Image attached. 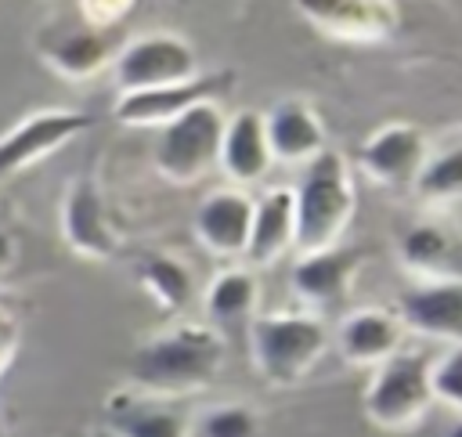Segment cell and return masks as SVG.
<instances>
[{
  "mask_svg": "<svg viewBox=\"0 0 462 437\" xmlns=\"http://www.w3.org/2000/svg\"><path fill=\"white\" fill-rule=\"evenodd\" d=\"M58 228H61V242L83 260H112L119 253V235L108 220L105 195L97 181L87 173L69 181L58 209Z\"/></svg>",
  "mask_w": 462,
  "mask_h": 437,
  "instance_id": "ba28073f",
  "label": "cell"
},
{
  "mask_svg": "<svg viewBox=\"0 0 462 437\" xmlns=\"http://www.w3.org/2000/svg\"><path fill=\"white\" fill-rule=\"evenodd\" d=\"M263 137L271 148V163H310L318 152H325V126L303 98L271 105V112L263 116Z\"/></svg>",
  "mask_w": 462,
  "mask_h": 437,
  "instance_id": "ac0fdd59",
  "label": "cell"
},
{
  "mask_svg": "<svg viewBox=\"0 0 462 437\" xmlns=\"http://www.w3.org/2000/svg\"><path fill=\"white\" fill-rule=\"evenodd\" d=\"M401 267L415 282L458 278V238L440 220H415L397 242Z\"/></svg>",
  "mask_w": 462,
  "mask_h": 437,
  "instance_id": "d6986e66",
  "label": "cell"
},
{
  "mask_svg": "<svg viewBox=\"0 0 462 437\" xmlns=\"http://www.w3.org/2000/svg\"><path fill=\"white\" fill-rule=\"evenodd\" d=\"M199 76V54L195 47L177 33H148L130 40L112 58V79L119 94L155 90L188 83Z\"/></svg>",
  "mask_w": 462,
  "mask_h": 437,
  "instance_id": "8992f818",
  "label": "cell"
},
{
  "mask_svg": "<svg viewBox=\"0 0 462 437\" xmlns=\"http://www.w3.org/2000/svg\"><path fill=\"white\" fill-rule=\"evenodd\" d=\"M224 134V112L217 101H202L170 119L155 141V170L170 184H195L217 170Z\"/></svg>",
  "mask_w": 462,
  "mask_h": 437,
  "instance_id": "5b68a950",
  "label": "cell"
},
{
  "mask_svg": "<svg viewBox=\"0 0 462 437\" xmlns=\"http://www.w3.org/2000/svg\"><path fill=\"white\" fill-rule=\"evenodd\" d=\"M361 264H365V253L357 246H332V249H321V253L296 256L292 293L300 296L307 314L321 318L325 311H336L350 296Z\"/></svg>",
  "mask_w": 462,
  "mask_h": 437,
  "instance_id": "7c38bea8",
  "label": "cell"
},
{
  "mask_svg": "<svg viewBox=\"0 0 462 437\" xmlns=\"http://www.w3.org/2000/svg\"><path fill=\"white\" fill-rule=\"evenodd\" d=\"M90 112L79 108H43L25 119H18L4 137H0V181L36 166L51 152L65 148L79 134L90 130Z\"/></svg>",
  "mask_w": 462,
  "mask_h": 437,
  "instance_id": "52a82bcc",
  "label": "cell"
},
{
  "mask_svg": "<svg viewBox=\"0 0 462 437\" xmlns=\"http://www.w3.org/2000/svg\"><path fill=\"white\" fill-rule=\"evenodd\" d=\"M430 350L401 347L372 368V379L361 394L365 419L383 433H408L433 408L430 394Z\"/></svg>",
  "mask_w": 462,
  "mask_h": 437,
  "instance_id": "277c9868",
  "label": "cell"
},
{
  "mask_svg": "<svg viewBox=\"0 0 462 437\" xmlns=\"http://www.w3.org/2000/svg\"><path fill=\"white\" fill-rule=\"evenodd\" d=\"M249 220H253V199L238 188H217L209 191L195 209V238L213 256H242L249 242Z\"/></svg>",
  "mask_w": 462,
  "mask_h": 437,
  "instance_id": "9a60e30c",
  "label": "cell"
},
{
  "mask_svg": "<svg viewBox=\"0 0 462 437\" xmlns=\"http://www.w3.org/2000/svg\"><path fill=\"white\" fill-rule=\"evenodd\" d=\"M336 347L343 361L357 368H375L379 361H386L404 347V325L386 307H357L343 314L336 329Z\"/></svg>",
  "mask_w": 462,
  "mask_h": 437,
  "instance_id": "2e32d148",
  "label": "cell"
},
{
  "mask_svg": "<svg viewBox=\"0 0 462 437\" xmlns=\"http://www.w3.org/2000/svg\"><path fill=\"white\" fill-rule=\"evenodd\" d=\"M79 7V22L97 29V33H112L123 18H130V11L137 7V0H76Z\"/></svg>",
  "mask_w": 462,
  "mask_h": 437,
  "instance_id": "4316f807",
  "label": "cell"
},
{
  "mask_svg": "<svg viewBox=\"0 0 462 437\" xmlns=\"http://www.w3.org/2000/svg\"><path fill=\"white\" fill-rule=\"evenodd\" d=\"M260 415L249 404H217L202 415V437H256Z\"/></svg>",
  "mask_w": 462,
  "mask_h": 437,
  "instance_id": "484cf974",
  "label": "cell"
},
{
  "mask_svg": "<svg viewBox=\"0 0 462 437\" xmlns=\"http://www.w3.org/2000/svg\"><path fill=\"white\" fill-rule=\"evenodd\" d=\"M231 87H235V72H202V76H195L188 83L137 90V94H119L112 116L123 126H166L180 112H188V108H195L202 101H217Z\"/></svg>",
  "mask_w": 462,
  "mask_h": 437,
  "instance_id": "30bf717a",
  "label": "cell"
},
{
  "mask_svg": "<svg viewBox=\"0 0 462 437\" xmlns=\"http://www.w3.org/2000/svg\"><path fill=\"white\" fill-rule=\"evenodd\" d=\"M296 11L328 40L383 43L401 29L397 0H292Z\"/></svg>",
  "mask_w": 462,
  "mask_h": 437,
  "instance_id": "9c48e42d",
  "label": "cell"
},
{
  "mask_svg": "<svg viewBox=\"0 0 462 437\" xmlns=\"http://www.w3.org/2000/svg\"><path fill=\"white\" fill-rule=\"evenodd\" d=\"M411 191L422 206H433V209L455 206L462 199V148L444 144L433 155H426V163L411 181Z\"/></svg>",
  "mask_w": 462,
  "mask_h": 437,
  "instance_id": "603a6c76",
  "label": "cell"
},
{
  "mask_svg": "<svg viewBox=\"0 0 462 437\" xmlns=\"http://www.w3.org/2000/svg\"><path fill=\"white\" fill-rule=\"evenodd\" d=\"M227 361V339L217 325L177 321L148 336L130 354V386L148 397H188L217 383Z\"/></svg>",
  "mask_w": 462,
  "mask_h": 437,
  "instance_id": "6da1fadb",
  "label": "cell"
},
{
  "mask_svg": "<svg viewBox=\"0 0 462 437\" xmlns=\"http://www.w3.org/2000/svg\"><path fill=\"white\" fill-rule=\"evenodd\" d=\"M332 332L325 318L307 311H278V314H253L249 318V358L256 376L267 386H296L303 383L314 365L325 358Z\"/></svg>",
  "mask_w": 462,
  "mask_h": 437,
  "instance_id": "3957f363",
  "label": "cell"
},
{
  "mask_svg": "<svg viewBox=\"0 0 462 437\" xmlns=\"http://www.w3.org/2000/svg\"><path fill=\"white\" fill-rule=\"evenodd\" d=\"M426 155L430 144L415 123H386L361 141L357 166L379 188H411Z\"/></svg>",
  "mask_w": 462,
  "mask_h": 437,
  "instance_id": "8fae6325",
  "label": "cell"
},
{
  "mask_svg": "<svg viewBox=\"0 0 462 437\" xmlns=\"http://www.w3.org/2000/svg\"><path fill=\"white\" fill-rule=\"evenodd\" d=\"M256 303H260V282L249 267H227L206 289V314L220 325L253 318Z\"/></svg>",
  "mask_w": 462,
  "mask_h": 437,
  "instance_id": "cb8c5ba5",
  "label": "cell"
},
{
  "mask_svg": "<svg viewBox=\"0 0 462 437\" xmlns=\"http://www.w3.org/2000/svg\"><path fill=\"white\" fill-rule=\"evenodd\" d=\"M404 332H419L426 339H437L444 347H455L462 339V278H437V282H415L397 311Z\"/></svg>",
  "mask_w": 462,
  "mask_h": 437,
  "instance_id": "5bb4252c",
  "label": "cell"
},
{
  "mask_svg": "<svg viewBox=\"0 0 462 437\" xmlns=\"http://www.w3.org/2000/svg\"><path fill=\"white\" fill-rule=\"evenodd\" d=\"M430 394H433V404L440 401L451 412L462 408V350H458V343L444 347V354L430 358Z\"/></svg>",
  "mask_w": 462,
  "mask_h": 437,
  "instance_id": "d4e9b609",
  "label": "cell"
},
{
  "mask_svg": "<svg viewBox=\"0 0 462 437\" xmlns=\"http://www.w3.org/2000/svg\"><path fill=\"white\" fill-rule=\"evenodd\" d=\"M14 264H18V238L7 224H0V282L14 271Z\"/></svg>",
  "mask_w": 462,
  "mask_h": 437,
  "instance_id": "f1b7e54d",
  "label": "cell"
},
{
  "mask_svg": "<svg viewBox=\"0 0 462 437\" xmlns=\"http://www.w3.org/2000/svg\"><path fill=\"white\" fill-rule=\"evenodd\" d=\"M292 249V188H267L253 199L245 260L249 267H271Z\"/></svg>",
  "mask_w": 462,
  "mask_h": 437,
  "instance_id": "ffe728a7",
  "label": "cell"
},
{
  "mask_svg": "<svg viewBox=\"0 0 462 437\" xmlns=\"http://www.w3.org/2000/svg\"><path fill=\"white\" fill-rule=\"evenodd\" d=\"M357 191L350 163L325 148L303 163L300 188H292V249L296 256L343 246V235L354 220Z\"/></svg>",
  "mask_w": 462,
  "mask_h": 437,
  "instance_id": "7a4b0ae2",
  "label": "cell"
},
{
  "mask_svg": "<svg viewBox=\"0 0 462 437\" xmlns=\"http://www.w3.org/2000/svg\"><path fill=\"white\" fill-rule=\"evenodd\" d=\"M134 274H137V285L152 296V303L166 314H184L195 300V274L173 253H144Z\"/></svg>",
  "mask_w": 462,
  "mask_h": 437,
  "instance_id": "7402d4cb",
  "label": "cell"
},
{
  "mask_svg": "<svg viewBox=\"0 0 462 437\" xmlns=\"http://www.w3.org/2000/svg\"><path fill=\"white\" fill-rule=\"evenodd\" d=\"M217 166L235 184H253L271 170V148H267V137H263V116L260 112L242 108L231 119H224Z\"/></svg>",
  "mask_w": 462,
  "mask_h": 437,
  "instance_id": "44dd1931",
  "label": "cell"
},
{
  "mask_svg": "<svg viewBox=\"0 0 462 437\" xmlns=\"http://www.w3.org/2000/svg\"><path fill=\"white\" fill-rule=\"evenodd\" d=\"M18 343H22V321L0 303V376L11 368V361L18 354Z\"/></svg>",
  "mask_w": 462,
  "mask_h": 437,
  "instance_id": "83f0119b",
  "label": "cell"
},
{
  "mask_svg": "<svg viewBox=\"0 0 462 437\" xmlns=\"http://www.w3.org/2000/svg\"><path fill=\"white\" fill-rule=\"evenodd\" d=\"M105 419L116 437H191V423L173 401L148 397L134 386L105 397Z\"/></svg>",
  "mask_w": 462,
  "mask_h": 437,
  "instance_id": "e0dca14e",
  "label": "cell"
},
{
  "mask_svg": "<svg viewBox=\"0 0 462 437\" xmlns=\"http://www.w3.org/2000/svg\"><path fill=\"white\" fill-rule=\"evenodd\" d=\"M36 54L47 61L51 72L65 79H94L105 72L116 58V40L108 33H97L83 22H58L43 25L36 33Z\"/></svg>",
  "mask_w": 462,
  "mask_h": 437,
  "instance_id": "4fadbf2b",
  "label": "cell"
}]
</instances>
